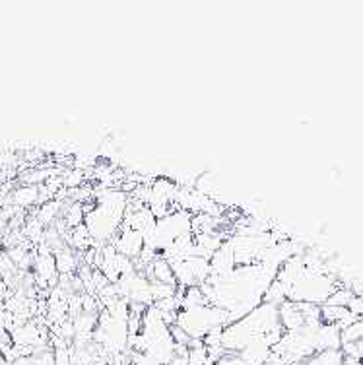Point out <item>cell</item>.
I'll return each instance as SVG.
<instances>
[{"mask_svg": "<svg viewBox=\"0 0 363 365\" xmlns=\"http://www.w3.org/2000/svg\"><path fill=\"white\" fill-rule=\"evenodd\" d=\"M357 344V356H359V361L363 364V340H359V342H356Z\"/></svg>", "mask_w": 363, "mask_h": 365, "instance_id": "5b68a950", "label": "cell"}, {"mask_svg": "<svg viewBox=\"0 0 363 365\" xmlns=\"http://www.w3.org/2000/svg\"><path fill=\"white\" fill-rule=\"evenodd\" d=\"M55 264H56V272L61 274H70L74 268H76V257L72 253V249L64 247L61 249L55 257Z\"/></svg>", "mask_w": 363, "mask_h": 365, "instance_id": "3957f363", "label": "cell"}, {"mask_svg": "<svg viewBox=\"0 0 363 365\" xmlns=\"http://www.w3.org/2000/svg\"><path fill=\"white\" fill-rule=\"evenodd\" d=\"M344 354L342 350H324L317 351L311 358H307L301 365H342Z\"/></svg>", "mask_w": 363, "mask_h": 365, "instance_id": "7a4b0ae2", "label": "cell"}, {"mask_svg": "<svg viewBox=\"0 0 363 365\" xmlns=\"http://www.w3.org/2000/svg\"><path fill=\"white\" fill-rule=\"evenodd\" d=\"M113 247L117 249V253H121L126 259H138L144 247H146V241H144V235L140 232H134L131 227H123L121 225L119 233L115 235V243Z\"/></svg>", "mask_w": 363, "mask_h": 365, "instance_id": "6da1fadb", "label": "cell"}, {"mask_svg": "<svg viewBox=\"0 0 363 365\" xmlns=\"http://www.w3.org/2000/svg\"><path fill=\"white\" fill-rule=\"evenodd\" d=\"M10 202L18 204V206H29V204L39 202V189L37 187H21L12 195V200Z\"/></svg>", "mask_w": 363, "mask_h": 365, "instance_id": "277c9868", "label": "cell"}]
</instances>
